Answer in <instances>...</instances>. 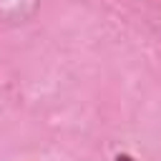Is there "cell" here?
Returning a JSON list of instances; mask_svg holds the SVG:
<instances>
[{
    "label": "cell",
    "mask_w": 161,
    "mask_h": 161,
    "mask_svg": "<svg viewBox=\"0 0 161 161\" xmlns=\"http://www.w3.org/2000/svg\"><path fill=\"white\" fill-rule=\"evenodd\" d=\"M113 161H136V158H133L131 153H118V156H116Z\"/></svg>",
    "instance_id": "obj_1"
}]
</instances>
